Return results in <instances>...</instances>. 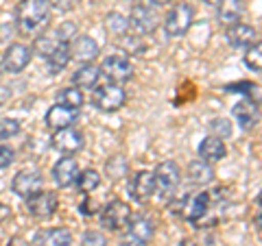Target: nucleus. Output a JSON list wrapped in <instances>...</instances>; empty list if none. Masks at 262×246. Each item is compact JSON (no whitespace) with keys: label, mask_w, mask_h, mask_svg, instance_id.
<instances>
[{"label":"nucleus","mask_w":262,"mask_h":246,"mask_svg":"<svg viewBox=\"0 0 262 246\" xmlns=\"http://www.w3.org/2000/svg\"><path fill=\"white\" fill-rule=\"evenodd\" d=\"M98 68H101V75L105 79H110L114 85L127 83V81L134 77V65H131L129 57L125 53H114L110 57H105Z\"/></svg>","instance_id":"3"},{"label":"nucleus","mask_w":262,"mask_h":246,"mask_svg":"<svg viewBox=\"0 0 262 246\" xmlns=\"http://www.w3.org/2000/svg\"><path fill=\"white\" fill-rule=\"evenodd\" d=\"M81 246H107V237L101 231H88L81 240Z\"/></svg>","instance_id":"36"},{"label":"nucleus","mask_w":262,"mask_h":246,"mask_svg":"<svg viewBox=\"0 0 262 246\" xmlns=\"http://www.w3.org/2000/svg\"><path fill=\"white\" fill-rule=\"evenodd\" d=\"M131 207L125 201H112L101 209V227L107 231H122L131 220Z\"/></svg>","instance_id":"5"},{"label":"nucleus","mask_w":262,"mask_h":246,"mask_svg":"<svg viewBox=\"0 0 262 246\" xmlns=\"http://www.w3.org/2000/svg\"><path fill=\"white\" fill-rule=\"evenodd\" d=\"M227 155V149H225V142L223 139H219L214 135H208L201 139L199 144V157L206 161V163H216L221 161Z\"/></svg>","instance_id":"23"},{"label":"nucleus","mask_w":262,"mask_h":246,"mask_svg":"<svg viewBox=\"0 0 262 246\" xmlns=\"http://www.w3.org/2000/svg\"><path fill=\"white\" fill-rule=\"evenodd\" d=\"M51 35H53L59 44H68L70 39H75V37H77V27H75L72 22H66V24H61L59 29H55Z\"/></svg>","instance_id":"31"},{"label":"nucleus","mask_w":262,"mask_h":246,"mask_svg":"<svg viewBox=\"0 0 262 246\" xmlns=\"http://www.w3.org/2000/svg\"><path fill=\"white\" fill-rule=\"evenodd\" d=\"M20 133V122L15 118H0V142Z\"/></svg>","instance_id":"32"},{"label":"nucleus","mask_w":262,"mask_h":246,"mask_svg":"<svg viewBox=\"0 0 262 246\" xmlns=\"http://www.w3.org/2000/svg\"><path fill=\"white\" fill-rule=\"evenodd\" d=\"M245 13V0H219V9H216V18L223 27H234L238 24Z\"/></svg>","instance_id":"21"},{"label":"nucleus","mask_w":262,"mask_h":246,"mask_svg":"<svg viewBox=\"0 0 262 246\" xmlns=\"http://www.w3.org/2000/svg\"><path fill=\"white\" fill-rule=\"evenodd\" d=\"M57 207H59V199H57L55 192H48V190H42L37 192L35 196L27 199V209L33 218H39V220H46L51 218Z\"/></svg>","instance_id":"9"},{"label":"nucleus","mask_w":262,"mask_h":246,"mask_svg":"<svg viewBox=\"0 0 262 246\" xmlns=\"http://www.w3.org/2000/svg\"><path fill=\"white\" fill-rule=\"evenodd\" d=\"M57 46H59V42H57L53 35H39L37 42H35V53L42 57V59H46V57L51 55Z\"/></svg>","instance_id":"30"},{"label":"nucleus","mask_w":262,"mask_h":246,"mask_svg":"<svg viewBox=\"0 0 262 246\" xmlns=\"http://www.w3.org/2000/svg\"><path fill=\"white\" fill-rule=\"evenodd\" d=\"M203 3H208V5H216L219 0H203Z\"/></svg>","instance_id":"44"},{"label":"nucleus","mask_w":262,"mask_h":246,"mask_svg":"<svg viewBox=\"0 0 262 246\" xmlns=\"http://www.w3.org/2000/svg\"><path fill=\"white\" fill-rule=\"evenodd\" d=\"M127 101V94H125V89H122L120 85H103L98 92L94 94V107L96 109H101L105 113H112V111H118L122 105H125Z\"/></svg>","instance_id":"8"},{"label":"nucleus","mask_w":262,"mask_h":246,"mask_svg":"<svg viewBox=\"0 0 262 246\" xmlns=\"http://www.w3.org/2000/svg\"><path fill=\"white\" fill-rule=\"evenodd\" d=\"M51 20L48 0H20L15 9V24L22 35H39Z\"/></svg>","instance_id":"1"},{"label":"nucleus","mask_w":262,"mask_h":246,"mask_svg":"<svg viewBox=\"0 0 262 246\" xmlns=\"http://www.w3.org/2000/svg\"><path fill=\"white\" fill-rule=\"evenodd\" d=\"M70 48V57L77 61H83V63H92V59H96L101 48L94 42L90 35H77L72 39V44H68Z\"/></svg>","instance_id":"17"},{"label":"nucleus","mask_w":262,"mask_h":246,"mask_svg":"<svg viewBox=\"0 0 262 246\" xmlns=\"http://www.w3.org/2000/svg\"><path fill=\"white\" fill-rule=\"evenodd\" d=\"M125 172H127V161L122 159V157H112L107 161V175L112 181H118V179L125 177Z\"/></svg>","instance_id":"33"},{"label":"nucleus","mask_w":262,"mask_h":246,"mask_svg":"<svg viewBox=\"0 0 262 246\" xmlns=\"http://www.w3.org/2000/svg\"><path fill=\"white\" fill-rule=\"evenodd\" d=\"M70 48L68 44H59L55 48V51L46 57V65H48V70H51V75H57V72H61L66 65L70 63Z\"/></svg>","instance_id":"25"},{"label":"nucleus","mask_w":262,"mask_h":246,"mask_svg":"<svg viewBox=\"0 0 262 246\" xmlns=\"http://www.w3.org/2000/svg\"><path fill=\"white\" fill-rule=\"evenodd\" d=\"M81 214H85V216H92V214H96V209H98V205L96 203H92L90 199H85L83 203H81Z\"/></svg>","instance_id":"39"},{"label":"nucleus","mask_w":262,"mask_h":246,"mask_svg":"<svg viewBox=\"0 0 262 246\" xmlns=\"http://www.w3.org/2000/svg\"><path fill=\"white\" fill-rule=\"evenodd\" d=\"M188 177H190V181L196 185H210L216 175H214L212 163H206L203 159H194L190 166H188Z\"/></svg>","instance_id":"24"},{"label":"nucleus","mask_w":262,"mask_h":246,"mask_svg":"<svg viewBox=\"0 0 262 246\" xmlns=\"http://www.w3.org/2000/svg\"><path fill=\"white\" fill-rule=\"evenodd\" d=\"M48 3H51V9L59 13H68L79 5V0H48Z\"/></svg>","instance_id":"37"},{"label":"nucleus","mask_w":262,"mask_h":246,"mask_svg":"<svg viewBox=\"0 0 262 246\" xmlns=\"http://www.w3.org/2000/svg\"><path fill=\"white\" fill-rule=\"evenodd\" d=\"M158 13H155L149 5H136L129 15V27H134L142 35H151L158 29Z\"/></svg>","instance_id":"14"},{"label":"nucleus","mask_w":262,"mask_h":246,"mask_svg":"<svg viewBox=\"0 0 262 246\" xmlns=\"http://www.w3.org/2000/svg\"><path fill=\"white\" fill-rule=\"evenodd\" d=\"M210 203H212V196L208 192H194L184 201L182 216L188 220V223H199V220L210 211Z\"/></svg>","instance_id":"13"},{"label":"nucleus","mask_w":262,"mask_h":246,"mask_svg":"<svg viewBox=\"0 0 262 246\" xmlns=\"http://www.w3.org/2000/svg\"><path fill=\"white\" fill-rule=\"evenodd\" d=\"M245 65H247L249 70H253V72H260V68H262V46H260V42H256L253 46L247 48Z\"/></svg>","instance_id":"29"},{"label":"nucleus","mask_w":262,"mask_h":246,"mask_svg":"<svg viewBox=\"0 0 262 246\" xmlns=\"http://www.w3.org/2000/svg\"><path fill=\"white\" fill-rule=\"evenodd\" d=\"M153 231H155L153 218H149L146 214L131 216L127 225V233L120 240V246H146V242L153 237Z\"/></svg>","instance_id":"2"},{"label":"nucleus","mask_w":262,"mask_h":246,"mask_svg":"<svg viewBox=\"0 0 262 246\" xmlns=\"http://www.w3.org/2000/svg\"><path fill=\"white\" fill-rule=\"evenodd\" d=\"M129 194H131V199H134L136 203H149L153 199V194H155V179H153V172L149 170H140V172H136L134 179H131V183H129Z\"/></svg>","instance_id":"12"},{"label":"nucleus","mask_w":262,"mask_h":246,"mask_svg":"<svg viewBox=\"0 0 262 246\" xmlns=\"http://www.w3.org/2000/svg\"><path fill=\"white\" fill-rule=\"evenodd\" d=\"M258 33L253 27H249V24H234V27H229L225 31V39H227V44L232 46V48H249L258 42Z\"/></svg>","instance_id":"18"},{"label":"nucleus","mask_w":262,"mask_h":246,"mask_svg":"<svg viewBox=\"0 0 262 246\" xmlns=\"http://www.w3.org/2000/svg\"><path fill=\"white\" fill-rule=\"evenodd\" d=\"M170 3H173V0H151V5H155V7H166Z\"/></svg>","instance_id":"42"},{"label":"nucleus","mask_w":262,"mask_h":246,"mask_svg":"<svg viewBox=\"0 0 262 246\" xmlns=\"http://www.w3.org/2000/svg\"><path fill=\"white\" fill-rule=\"evenodd\" d=\"M79 163L72 157H63L53 166V181L59 187H70L75 185L77 177H79Z\"/></svg>","instance_id":"19"},{"label":"nucleus","mask_w":262,"mask_h":246,"mask_svg":"<svg viewBox=\"0 0 262 246\" xmlns=\"http://www.w3.org/2000/svg\"><path fill=\"white\" fill-rule=\"evenodd\" d=\"M77 187L83 194H90V192H94L98 185H101V175H98L96 170L92 168H88V170H81L79 172V177H77Z\"/></svg>","instance_id":"26"},{"label":"nucleus","mask_w":262,"mask_h":246,"mask_svg":"<svg viewBox=\"0 0 262 246\" xmlns=\"http://www.w3.org/2000/svg\"><path fill=\"white\" fill-rule=\"evenodd\" d=\"M35 246H72V233L66 227L42 229L35 235Z\"/></svg>","instance_id":"20"},{"label":"nucleus","mask_w":262,"mask_h":246,"mask_svg":"<svg viewBox=\"0 0 262 246\" xmlns=\"http://www.w3.org/2000/svg\"><path fill=\"white\" fill-rule=\"evenodd\" d=\"M44 187V179L37 170H20L11 181V192L20 199H31L37 192H42Z\"/></svg>","instance_id":"7"},{"label":"nucleus","mask_w":262,"mask_h":246,"mask_svg":"<svg viewBox=\"0 0 262 246\" xmlns=\"http://www.w3.org/2000/svg\"><path fill=\"white\" fill-rule=\"evenodd\" d=\"M53 149L59 151L61 155H75L79 151H83V133L77 131L75 127H68V129H59L53 133Z\"/></svg>","instance_id":"10"},{"label":"nucleus","mask_w":262,"mask_h":246,"mask_svg":"<svg viewBox=\"0 0 262 246\" xmlns=\"http://www.w3.org/2000/svg\"><path fill=\"white\" fill-rule=\"evenodd\" d=\"M31 57H33V51L27 44H11L3 55V70L18 75V72H22L31 63Z\"/></svg>","instance_id":"11"},{"label":"nucleus","mask_w":262,"mask_h":246,"mask_svg":"<svg viewBox=\"0 0 262 246\" xmlns=\"http://www.w3.org/2000/svg\"><path fill=\"white\" fill-rule=\"evenodd\" d=\"M13 161H15L13 149H9V146H5V144H0V170H3V168H9Z\"/></svg>","instance_id":"38"},{"label":"nucleus","mask_w":262,"mask_h":246,"mask_svg":"<svg viewBox=\"0 0 262 246\" xmlns=\"http://www.w3.org/2000/svg\"><path fill=\"white\" fill-rule=\"evenodd\" d=\"M0 75H3V63H0Z\"/></svg>","instance_id":"45"},{"label":"nucleus","mask_w":262,"mask_h":246,"mask_svg":"<svg viewBox=\"0 0 262 246\" xmlns=\"http://www.w3.org/2000/svg\"><path fill=\"white\" fill-rule=\"evenodd\" d=\"M192 24V7L188 3H175L164 18V33L168 37H182Z\"/></svg>","instance_id":"4"},{"label":"nucleus","mask_w":262,"mask_h":246,"mask_svg":"<svg viewBox=\"0 0 262 246\" xmlns=\"http://www.w3.org/2000/svg\"><path fill=\"white\" fill-rule=\"evenodd\" d=\"M9 246H29V242L24 240V237L15 235V237H11V240H9Z\"/></svg>","instance_id":"41"},{"label":"nucleus","mask_w":262,"mask_h":246,"mask_svg":"<svg viewBox=\"0 0 262 246\" xmlns=\"http://www.w3.org/2000/svg\"><path fill=\"white\" fill-rule=\"evenodd\" d=\"M232 113L236 122L243 127V129H253L260 120V107H258V101H251V98H243L232 107Z\"/></svg>","instance_id":"16"},{"label":"nucleus","mask_w":262,"mask_h":246,"mask_svg":"<svg viewBox=\"0 0 262 246\" xmlns=\"http://www.w3.org/2000/svg\"><path fill=\"white\" fill-rule=\"evenodd\" d=\"M179 246H196V244H194V242H188V240H186V242H182Z\"/></svg>","instance_id":"43"},{"label":"nucleus","mask_w":262,"mask_h":246,"mask_svg":"<svg viewBox=\"0 0 262 246\" xmlns=\"http://www.w3.org/2000/svg\"><path fill=\"white\" fill-rule=\"evenodd\" d=\"M9 218H11V207L5 203H0V225H5Z\"/></svg>","instance_id":"40"},{"label":"nucleus","mask_w":262,"mask_h":246,"mask_svg":"<svg viewBox=\"0 0 262 246\" xmlns=\"http://www.w3.org/2000/svg\"><path fill=\"white\" fill-rule=\"evenodd\" d=\"M225 92H241V94H249V98L253 101V94H258V85L249 83V81H243V83H232L225 87Z\"/></svg>","instance_id":"35"},{"label":"nucleus","mask_w":262,"mask_h":246,"mask_svg":"<svg viewBox=\"0 0 262 246\" xmlns=\"http://www.w3.org/2000/svg\"><path fill=\"white\" fill-rule=\"evenodd\" d=\"M153 179H155V192H160L162 196H170L177 190L179 181H182V170H179L175 161L166 159L155 168Z\"/></svg>","instance_id":"6"},{"label":"nucleus","mask_w":262,"mask_h":246,"mask_svg":"<svg viewBox=\"0 0 262 246\" xmlns=\"http://www.w3.org/2000/svg\"><path fill=\"white\" fill-rule=\"evenodd\" d=\"M105 29H107V33H112V35H127V29H129V20L125 18V15H120L118 11H112L107 13V18H105Z\"/></svg>","instance_id":"27"},{"label":"nucleus","mask_w":262,"mask_h":246,"mask_svg":"<svg viewBox=\"0 0 262 246\" xmlns=\"http://www.w3.org/2000/svg\"><path fill=\"white\" fill-rule=\"evenodd\" d=\"M101 68L96 63H83L79 65L77 72L72 75V83H75L77 89H94L98 83H101Z\"/></svg>","instance_id":"22"},{"label":"nucleus","mask_w":262,"mask_h":246,"mask_svg":"<svg viewBox=\"0 0 262 246\" xmlns=\"http://www.w3.org/2000/svg\"><path fill=\"white\" fill-rule=\"evenodd\" d=\"M57 101H59V105H63V107H70V109H81V105H83V92L77 87H66L59 92V96H57Z\"/></svg>","instance_id":"28"},{"label":"nucleus","mask_w":262,"mask_h":246,"mask_svg":"<svg viewBox=\"0 0 262 246\" xmlns=\"http://www.w3.org/2000/svg\"><path fill=\"white\" fill-rule=\"evenodd\" d=\"M79 118V111L77 109H70V107H63V105H53L51 109L46 111V127L53 129V131H59V129H68L77 122Z\"/></svg>","instance_id":"15"},{"label":"nucleus","mask_w":262,"mask_h":246,"mask_svg":"<svg viewBox=\"0 0 262 246\" xmlns=\"http://www.w3.org/2000/svg\"><path fill=\"white\" fill-rule=\"evenodd\" d=\"M210 129H212V135L219 137V139H225L232 135V125L225 120V118H214L210 122Z\"/></svg>","instance_id":"34"}]
</instances>
